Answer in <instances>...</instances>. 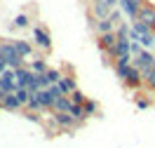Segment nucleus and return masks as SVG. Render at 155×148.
<instances>
[{"label": "nucleus", "instance_id": "obj_16", "mask_svg": "<svg viewBox=\"0 0 155 148\" xmlns=\"http://www.w3.org/2000/svg\"><path fill=\"white\" fill-rule=\"evenodd\" d=\"M12 42H14V49L19 52L24 59H28L31 54H33V45H31L28 40H12Z\"/></svg>", "mask_w": 155, "mask_h": 148}, {"label": "nucleus", "instance_id": "obj_10", "mask_svg": "<svg viewBox=\"0 0 155 148\" xmlns=\"http://www.w3.org/2000/svg\"><path fill=\"white\" fill-rule=\"evenodd\" d=\"M97 42H99V47L104 49V52H113V47H115V42H117V33H115V31H110V33H101Z\"/></svg>", "mask_w": 155, "mask_h": 148}, {"label": "nucleus", "instance_id": "obj_20", "mask_svg": "<svg viewBox=\"0 0 155 148\" xmlns=\"http://www.w3.org/2000/svg\"><path fill=\"white\" fill-rule=\"evenodd\" d=\"M71 106H73L71 97H66V94H64V97H59V99H57V104H54V108H52V110H59V113H68V110H71Z\"/></svg>", "mask_w": 155, "mask_h": 148}, {"label": "nucleus", "instance_id": "obj_26", "mask_svg": "<svg viewBox=\"0 0 155 148\" xmlns=\"http://www.w3.org/2000/svg\"><path fill=\"white\" fill-rule=\"evenodd\" d=\"M122 19H125V12L120 10V7H115V10L110 12V21L115 24V28H117V26H120V24H125V21H122Z\"/></svg>", "mask_w": 155, "mask_h": 148}, {"label": "nucleus", "instance_id": "obj_24", "mask_svg": "<svg viewBox=\"0 0 155 148\" xmlns=\"http://www.w3.org/2000/svg\"><path fill=\"white\" fill-rule=\"evenodd\" d=\"M47 68H49V66H47V61H45V59H33V61H31V71H33V73H45Z\"/></svg>", "mask_w": 155, "mask_h": 148}, {"label": "nucleus", "instance_id": "obj_27", "mask_svg": "<svg viewBox=\"0 0 155 148\" xmlns=\"http://www.w3.org/2000/svg\"><path fill=\"white\" fill-rule=\"evenodd\" d=\"M68 97H71V101H73V104H85V101H87V94H85V92H80V89L71 92Z\"/></svg>", "mask_w": 155, "mask_h": 148}, {"label": "nucleus", "instance_id": "obj_11", "mask_svg": "<svg viewBox=\"0 0 155 148\" xmlns=\"http://www.w3.org/2000/svg\"><path fill=\"white\" fill-rule=\"evenodd\" d=\"M115 10V7H110V5H106L104 0H97V2H92V14L97 17V19H108L110 17V12Z\"/></svg>", "mask_w": 155, "mask_h": 148}, {"label": "nucleus", "instance_id": "obj_33", "mask_svg": "<svg viewBox=\"0 0 155 148\" xmlns=\"http://www.w3.org/2000/svg\"><path fill=\"white\" fill-rule=\"evenodd\" d=\"M153 108H155V104H153Z\"/></svg>", "mask_w": 155, "mask_h": 148}, {"label": "nucleus", "instance_id": "obj_17", "mask_svg": "<svg viewBox=\"0 0 155 148\" xmlns=\"http://www.w3.org/2000/svg\"><path fill=\"white\" fill-rule=\"evenodd\" d=\"M21 108V104H19V99H17V94L12 92V94H7V97L2 99V110H19Z\"/></svg>", "mask_w": 155, "mask_h": 148}, {"label": "nucleus", "instance_id": "obj_14", "mask_svg": "<svg viewBox=\"0 0 155 148\" xmlns=\"http://www.w3.org/2000/svg\"><path fill=\"white\" fill-rule=\"evenodd\" d=\"M14 75H17V82H19V87H28L31 78H33V71L26 68V66H19V68H14Z\"/></svg>", "mask_w": 155, "mask_h": 148}, {"label": "nucleus", "instance_id": "obj_3", "mask_svg": "<svg viewBox=\"0 0 155 148\" xmlns=\"http://www.w3.org/2000/svg\"><path fill=\"white\" fill-rule=\"evenodd\" d=\"M49 115H52V122L57 125L59 129H64V132H71V129L80 127L82 122H78L71 113H59V110H49Z\"/></svg>", "mask_w": 155, "mask_h": 148}, {"label": "nucleus", "instance_id": "obj_15", "mask_svg": "<svg viewBox=\"0 0 155 148\" xmlns=\"http://www.w3.org/2000/svg\"><path fill=\"white\" fill-rule=\"evenodd\" d=\"M132 28H134L136 33H139V35H141V38H150V35H155V31H153V26H148V24H146V21H139V19H136L134 24H132ZM141 38H139V42H141Z\"/></svg>", "mask_w": 155, "mask_h": 148}, {"label": "nucleus", "instance_id": "obj_31", "mask_svg": "<svg viewBox=\"0 0 155 148\" xmlns=\"http://www.w3.org/2000/svg\"><path fill=\"white\" fill-rule=\"evenodd\" d=\"M2 71H7V64H5V59L0 57V73H2Z\"/></svg>", "mask_w": 155, "mask_h": 148}, {"label": "nucleus", "instance_id": "obj_32", "mask_svg": "<svg viewBox=\"0 0 155 148\" xmlns=\"http://www.w3.org/2000/svg\"><path fill=\"white\" fill-rule=\"evenodd\" d=\"M0 110H2V104H0Z\"/></svg>", "mask_w": 155, "mask_h": 148}, {"label": "nucleus", "instance_id": "obj_5", "mask_svg": "<svg viewBox=\"0 0 155 148\" xmlns=\"http://www.w3.org/2000/svg\"><path fill=\"white\" fill-rule=\"evenodd\" d=\"M146 0H120V10L125 12V17L129 21H136V17H139V10H141V5H143Z\"/></svg>", "mask_w": 155, "mask_h": 148}, {"label": "nucleus", "instance_id": "obj_13", "mask_svg": "<svg viewBox=\"0 0 155 148\" xmlns=\"http://www.w3.org/2000/svg\"><path fill=\"white\" fill-rule=\"evenodd\" d=\"M92 17H94V14H92ZM92 28L97 31V35H101V33L115 31V24L110 21V17H108V19H97V17H94V26H92Z\"/></svg>", "mask_w": 155, "mask_h": 148}, {"label": "nucleus", "instance_id": "obj_23", "mask_svg": "<svg viewBox=\"0 0 155 148\" xmlns=\"http://www.w3.org/2000/svg\"><path fill=\"white\" fill-rule=\"evenodd\" d=\"M143 85L150 89V92H155V66L148 68V71H143Z\"/></svg>", "mask_w": 155, "mask_h": 148}, {"label": "nucleus", "instance_id": "obj_21", "mask_svg": "<svg viewBox=\"0 0 155 148\" xmlns=\"http://www.w3.org/2000/svg\"><path fill=\"white\" fill-rule=\"evenodd\" d=\"M14 94H17V99H19L21 108H26V106H28V101H31V97H33V92H31L28 87H19Z\"/></svg>", "mask_w": 155, "mask_h": 148}, {"label": "nucleus", "instance_id": "obj_8", "mask_svg": "<svg viewBox=\"0 0 155 148\" xmlns=\"http://www.w3.org/2000/svg\"><path fill=\"white\" fill-rule=\"evenodd\" d=\"M35 97H38V101L42 104V108H45V110H52V108H54V104H57V97L49 92V87H42L40 92H35Z\"/></svg>", "mask_w": 155, "mask_h": 148}, {"label": "nucleus", "instance_id": "obj_18", "mask_svg": "<svg viewBox=\"0 0 155 148\" xmlns=\"http://www.w3.org/2000/svg\"><path fill=\"white\" fill-rule=\"evenodd\" d=\"M68 113H71V115H73L78 122H85V120L89 118V115H87V110H85V104H73Z\"/></svg>", "mask_w": 155, "mask_h": 148}, {"label": "nucleus", "instance_id": "obj_29", "mask_svg": "<svg viewBox=\"0 0 155 148\" xmlns=\"http://www.w3.org/2000/svg\"><path fill=\"white\" fill-rule=\"evenodd\" d=\"M26 110H38V113H40V110H45V108H42V104L38 101V97L33 94V97H31V101H28V106H26Z\"/></svg>", "mask_w": 155, "mask_h": 148}, {"label": "nucleus", "instance_id": "obj_1", "mask_svg": "<svg viewBox=\"0 0 155 148\" xmlns=\"http://www.w3.org/2000/svg\"><path fill=\"white\" fill-rule=\"evenodd\" d=\"M113 66H115V75L122 80L129 89H141L143 87V71L139 68V66H134L132 61L117 59Z\"/></svg>", "mask_w": 155, "mask_h": 148}, {"label": "nucleus", "instance_id": "obj_28", "mask_svg": "<svg viewBox=\"0 0 155 148\" xmlns=\"http://www.w3.org/2000/svg\"><path fill=\"white\" fill-rule=\"evenodd\" d=\"M24 118L28 120V122H35V125H45V120L38 115V110H26V115Z\"/></svg>", "mask_w": 155, "mask_h": 148}, {"label": "nucleus", "instance_id": "obj_6", "mask_svg": "<svg viewBox=\"0 0 155 148\" xmlns=\"http://www.w3.org/2000/svg\"><path fill=\"white\" fill-rule=\"evenodd\" d=\"M0 89H5L7 94L17 92L19 89V82H17V75H14V68H7L0 73Z\"/></svg>", "mask_w": 155, "mask_h": 148}, {"label": "nucleus", "instance_id": "obj_4", "mask_svg": "<svg viewBox=\"0 0 155 148\" xmlns=\"http://www.w3.org/2000/svg\"><path fill=\"white\" fill-rule=\"evenodd\" d=\"M31 35H33V42L42 49H52V35L45 26H33L31 28Z\"/></svg>", "mask_w": 155, "mask_h": 148}, {"label": "nucleus", "instance_id": "obj_12", "mask_svg": "<svg viewBox=\"0 0 155 148\" xmlns=\"http://www.w3.org/2000/svg\"><path fill=\"white\" fill-rule=\"evenodd\" d=\"M61 78H64V75H61V71H59V68H47L45 73H40V82H42V87H49V85L59 82Z\"/></svg>", "mask_w": 155, "mask_h": 148}, {"label": "nucleus", "instance_id": "obj_9", "mask_svg": "<svg viewBox=\"0 0 155 148\" xmlns=\"http://www.w3.org/2000/svg\"><path fill=\"white\" fill-rule=\"evenodd\" d=\"M139 21H146L148 26H155V5H150V2H143L141 5V10H139V17H136Z\"/></svg>", "mask_w": 155, "mask_h": 148}, {"label": "nucleus", "instance_id": "obj_34", "mask_svg": "<svg viewBox=\"0 0 155 148\" xmlns=\"http://www.w3.org/2000/svg\"><path fill=\"white\" fill-rule=\"evenodd\" d=\"M153 31H155V26H153Z\"/></svg>", "mask_w": 155, "mask_h": 148}, {"label": "nucleus", "instance_id": "obj_7", "mask_svg": "<svg viewBox=\"0 0 155 148\" xmlns=\"http://www.w3.org/2000/svg\"><path fill=\"white\" fill-rule=\"evenodd\" d=\"M132 64H134V66H139L141 71H148V68H153V66H155V54H150V49L143 47V49H141V52L134 57V59H132Z\"/></svg>", "mask_w": 155, "mask_h": 148}, {"label": "nucleus", "instance_id": "obj_2", "mask_svg": "<svg viewBox=\"0 0 155 148\" xmlns=\"http://www.w3.org/2000/svg\"><path fill=\"white\" fill-rule=\"evenodd\" d=\"M0 57L5 59L7 68H19V66H24V57L14 49V42H12V40L0 42Z\"/></svg>", "mask_w": 155, "mask_h": 148}, {"label": "nucleus", "instance_id": "obj_22", "mask_svg": "<svg viewBox=\"0 0 155 148\" xmlns=\"http://www.w3.org/2000/svg\"><path fill=\"white\" fill-rule=\"evenodd\" d=\"M12 24H14V28H28L31 26V17L21 12V14H17V17L12 19Z\"/></svg>", "mask_w": 155, "mask_h": 148}, {"label": "nucleus", "instance_id": "obj_30", "mask_svg": "<svg viewBox=\"0 0 155 148\" xmlns=\"http://www.w3.org/2000/svg\"><path fill=\"white\" fill-rule=\"evenodd\" d=\"M148 106H150V101H148V99H136V108H139V110H146Z\"/></svg>", "mask_w": 155, "mask_h": 148}, {"label": "nucleus", "instance_id": "obj_19", "mask_svg": "<svg viewBox=\"0 0 155 148\" xmlns=\"http://www.w3.org/2000/svg\"><path fill=\"white\" fill-rule=\"evenodd\" d=\"M57 85H59V87H61V92H64L66 97H68V94H71V92H75V89H78L75 80H73V78H68V75H64V78L59 80Z\"/></svg>", "mask_w": 155, "mask_h": 148}, {"label": "nucleus", "instance_id": "obj_25", "mask_svg": "<svg viewBox=\"0 0 155 148\" xmlns=\"http://www.w3.org/2000/svg\"><path fill=\"white\" fill-rule=\"evenodd\" d=\"M85 110H87L89 118H92V115H94V118H99V104L94 101V99H87V101H85Z\"/></svg>", "mask_w": 155, "mask_h": 148}]
</instances>
